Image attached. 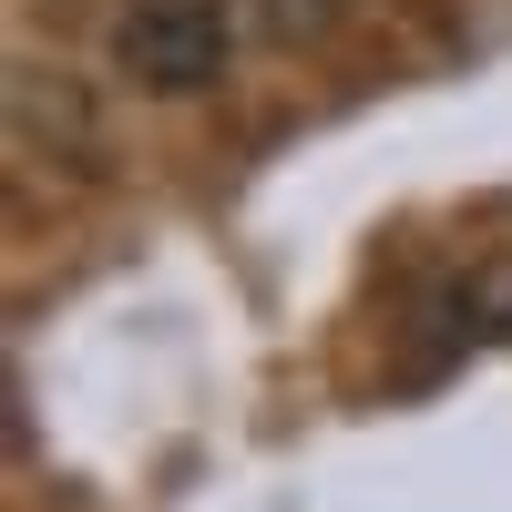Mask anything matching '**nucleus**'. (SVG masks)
Instances as JSON below:
<instances>
[{"label": "nucleus", "instance_id": "f257e3e1", "mask_svg": "<svg viewBox=\"0 0 512 512\" xmlns=\"http://www.w3.org/2000/svg\"><path fill=\"white\" fill-rule=\"evenodd\" d=\"M113 52H123V72L144 82V93H216L226 82V62H236V31H226V11L216 0H134L123 11V31H113Z\"/></svg>", "mask_w": 512, "mask_h": 512}]
</instances>
